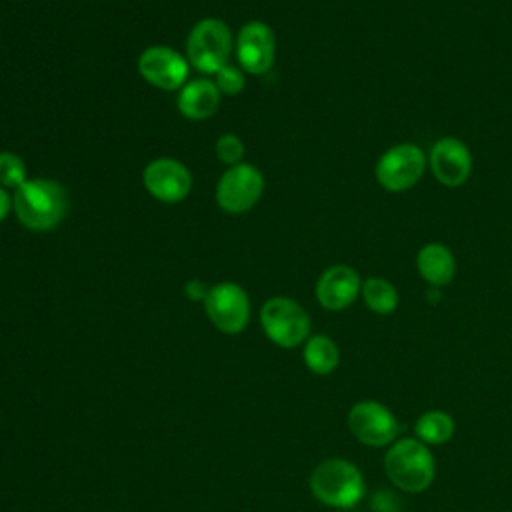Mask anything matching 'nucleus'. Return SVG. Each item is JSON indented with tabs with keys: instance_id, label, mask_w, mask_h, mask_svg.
<instances>
[{
	"instance_id": "nucleus-22",
	"label": "nucleus",
	"mask_w": 512,
	"mask_h": 512,
	"mask_svg": "<svg viewBox=\"0 0 512 512\" xmlns=\"http://www.w3.org/2000/svg\"><path fill=\"white\" fill-rule=\"evenodd\" d=\"M214 76H216V88L220 90V94H228V96L240 94L244 88V82H246L242 70L236 66H230V64L222 66Z\"/></svg>"
},
{
	"instance_id": "nucleus-19",
	"label": "nucleus",
	"mask_w": 512,
	"mask_h": 512,
	"mask_svg": "<svg viewBox=\"0 0 512 512\" xmlns=\"http://www.w3.org/2000/svg\"><path fill=\"white\" fill-rule=\"evenodd\" d=\"M360 292H362L364 304L376 314H392L398 306L396 288L380 276H372V278L364 280Z\"/></svg>"
},
{
	"instance_id": "nucleus-21",
	"label": "nucleus",
	"mask_w": 512,
	"mask_h": 512,
	"mask_svg": "<svg viewBox=\"0 0 512 512\" xmlns=\"http://www.w3.org/2000/svg\"><path fill=\"white\" fill-rule=\"evenodd\" d=\"M216 156L220 162L228 164V166H236L240 164L242 156H244V144L236 134H222L216 140Z\"/></svg>"
},
{
	"instance_id": "nucleus-10",
	"label": "nucleus",
	"mask_w": 512,
	"mask_h": 512,
	"mask_svg": "<svg viewBox=\"0 0 512 512\" xmlns=\"http://www.w3.org/2000/svg\"><path fill=\"white\" fill-rule=\"evenodd\" d=\"M276 38L268 24L260 20L246 22L236 36V58L244 72L266 74L274 64Z\"/></svg>"
},
{
	"instance_id": "nucleus-4",
	"label": "nucleus",
	"mask_w": 512,
	"mask_h": 512,
	"mask_svg": "<svg viewBox=\"0 0 512 512\" xmlns=\"http://www.w3.org/2000/svg\"><path fill=\"white\" fill-rule=\"evenodd\" d=\"M232 54V32L220 18H204L194 24L186 40L188 62L204 72L216 74Z\"/></svg>"
},
{
	"instance_id": "nucleus-14",
	"label": "nucleus",
	"mask_w": 512,
	"mask_h": 512,
	"mask_svg": "<svg viewBox=\"0 0 512 512\" xmlns=\"http://www.w3.org/2000/svg\"><path fill=\"white\" fill-rule=\"evenodd\" d=\"M362 288L360 276L346 264H334L326 268L316 282V300L322 308L338 312L348 308Z\"/></svg>"
},
{
	"instance_id": "nucleus-13",
	"label": "nucleus",
	"mask_w": 512,
	"mask_h": 512,
	"mask_svg": "<svg viewBox=\"0 0 512 512\" xmlns=\"http://www.w3.org/2000/svg\"><path fill=\"white\" fill-rule=\"evenodd\" d=\"M430 168L442 186H462L472 172V156L468 146L454 136L436 140L430 150Z\"/></svg>"
},
{
	"instance_id": "nucleus-23",
	"label": "nucleus",
	"mask_w": 512,
	"mask_h": 512,
	"mask_svg": "<svg viewBox=\"0 0 512 512\" xmlns=\"http://www.w3.org/2000/svg\"><path fill=\"white\" fill-rule=\"evenodd\" d=\"M208 290H210V288H206L200 280H190V282H186V286H184V294H186L190 300H206Z\"/></svg>"
},
{
	"instance_id": "nucleus-1",
	"label": "nucleus",
	"mask_w": 512,
	"mask_h": 512,
	"mask_svg": "<svg viewBox=\"0 0 512 512\" xmlns=\"http://www.w3.org/2000/svg\"><path fill=\"white\" fill-rule=\"evenodd\" d=\"M68 206V192L56 180H26L12 194V210L16 212L18 222L34 232H46L58 226L68 212Z\"/></svg>"
},
{
	"instance_id": "nucleus-20",
	"label": "nucleus",
	"mask_w": 512,
	"mask_h": 512,
	"mask_svg": "<svg viewBox=\"0 0 512 512\" xmlns=\"http://www.w3.org/2000/svg\"><path fill=\"white\" fill-rule=\"evenodd\" d=\"M26 178V164L24 160L14 152H0V186L2 188H18L24 184Z\"/></svg>"
},
{
	"instance_id": "nucleus-2",
	"label": "nucleus",
	"mask_w": 512,
	"mask_h": 512,
	"mask_svg": "<svg viewBox=\"0 0 512 512\" xmlns=\"http://www.w3.org/2000/svg\"><path fill=\"white\" fill-rule=\"evenodd\" d=\"M384 472L402 492L418 494L432 484L436 464L424 442L418 438H400L392 442L384 456Z\"/></svg>"
},
{
	"instance_id": "nucleus-7",
	"label": "nucleus",
	"mask_w": 512,
	"mask_h": 512,
	"mask_svg": "<svg viewBox=\"0 0 512 512\" xmlns=\"http://www.w3.org/2000/svg\"><path fill=\"white\" fill-rule=\"evenodd\" d=\"M348 428L352 436L374 448L396 442L400 424L390 408L376 400H360L348 412Z\"/></svg>"
},
{
	"instance_id": "nucleus-18",
	"label": "nucleus",
	"mask_w": 512,
	"mask_h": 512,
	"mask_svg": "<svg viewBox=\"0 0 512 512\" xmlns=\"http://www.w3.org/2000/svg\"><path fill=\"white\" fill-rule=\"evenodd\" d=\"M414 432H416V438L420 442H424L426 446L428 444L438 446V444H444L452 438L454 420L444 410H428V412L420 414V418L416 420Z\"/></svg>"
},
{
	"instance_id": "nucleus-16",
	"label": "nucleus",
	"mask_w": 512,
	"mask_h": 512,
	"mask_svg": "<svg viewBox=\"0 0 512 512\" xmlns=\"http://www.w3.org/2000/svg\"><path fill=\"white\" fill-rule=\"evenodd\" d=\"M416 268L430 286H446L454 278L456 262L444 244L430 242L420 248L416 256Z\"/></svg>"
},
{
	"instance_id": "nucleus-5",
	"label": "nucleus",
	"mask_w": 512,
	"mask_h": 512,
	"mask_svg": "<svg viewBox=\"0 0 512 512\" xmlns=\"http://www.w3.org/2000/svg\"><path fill=\"white\" fill-rule=\"evenodd\" d=\"M264 334L282 348H294L308 340L310 318L306 310L292 298L274 296L260 310Z\"/></svg>"
},
{
	"instance_id": "nucleus-3",
	"label": "nucleus",
	"mask_w": 512,
	"mask_h": 512,
	"mask_svg": "<svg viewBox=\"0 0 512 512\" xmlns=\"http://www.w3.org/2000/svg\"><path fill=\"white\" fill-rule=\"evenodd\" d=\"M310 490L322 504L346 510L364 498L366 484L356 464L344 458H328L314 468Z\"/></svg>"
},
{
	"instance_id": "nucleus-12",
	"label": "nucleus",
	"mask_w": 512,
	"mask_h": 512,
	"mask_svg": "<svg viewBox=\"0 0 512 512\" xmlns=\"http://www.w3.org/2000/svg\"><path fill=\"white\" fill-rule=\"evenodd\" d=\"M138 72L160 90H178L188 78V62L174 48L150 46L138 56Z\"/></svg>"
},
{
	"instance_id": "nucleus-6",
	"label": "nucleus",
	"mask_w": 512,
	"mask_h": 512,
	"mask_svg": "<svg viewBox=\"0 0 512 512\" xmlns=\"http://www.w3.org/2000/svg\"><path fill=\"white\" fill-rule=\"evenodd\" d=\"M264 192V176L252 164L230 166L216 186V202L228 214L248 212Z\"/></svg>"
},
{
	"instance_id": "nucleus-17",
	"label": "nucleus",
	"mask_w": 512,
	"mask_h": 512,
	"mask_svg": "<svg viewBox=\"0 0 512 512\" xmlns=\"http://www.w3.org/2000/svg\"><path fill=\"white\" fill-rule=\"evenodd\" d=\"M340 362V352L338 346L332 338L324 334L310 336L304 344V364L308 366L310 372L314 374H330L336 370Z\"/></svg>"
},
{
	"instance_id": "nucleus-24",
	"label": "nucleus",
	"mask_w": 512,
	"mask_h": 512,
	"mask_svg": "<svg viewBox=\"0 0 512 512\" xmlns=\"http://www.w3.org/2000/svg\"><path fill=\"white\" fill-rule=\"evenodd\" d=\"M10 210H12V196L8 194L6 188L0 186V222L8 216Z\"/></svg>"
},
{
	"instance_id": "nucleus-8",
	"label": "nucleus",
	"mask_w": 512,
	"mask_h": 512,
	"mask_svg": "<svg viewBox=\"0 0 512 512\" xmlns=\"http://www.w3.org/2000/svg\"><path fill=\"white\" fill-rule=\"evenodd\" d=\"M426 170V156L414 144H398L386 150L376 164V180L388 192L410 190Z\"/></svg>"
},
{
	"instance_id": "nucleus-15",
	"label": "nucleus",
	"mask_w": 512,
	"mask_h": 512,
	"mask_svg": "<svg viewBox=\"0 0 512 512\" xmlns=\"http://www.w3.org/2000/svg\"><path fill=\"white\" fill-rule=\"evenodd\" d=\"M220 104V90L216 82L208 78H196L184 84L178 92V110L188 120H206L210 118Z\"/></svg>"
},
{
	"instance_id": "nucleus-9",
	"label": "nucleus",
	"mask_w": 512,
	"mask_h": 512,
	"mask_svg": "<svg viewBox=\"0 0 512 512\" xmlns=\"http://www.w3.org/2000/svg\"><path fill=\"white\" fill-rule=\"evenodd\" d=\"M210 322L226 334H238L246 328L250 318V300L242 286L234 282H220L208 290L204 300Z\"/></svg>"
},
{
	"instance_id": "nucleus-11",
	"label": "nucleus",
	"mask_w": 512,
	"mask_h": 512,
	"mask_svg": "<svg viewBox=\"0 0 512 512\" xmlns=\"http://www.w3.org/2000/svg\"><path fill=\"white\" fill-rule=\"evenodd\" d=\"M142 182L150 196H154L156 200L166 202V204L182 202L192 188L190 170L174 158L152 160L144 168Z\"/></svg>"
}]
</instances>
